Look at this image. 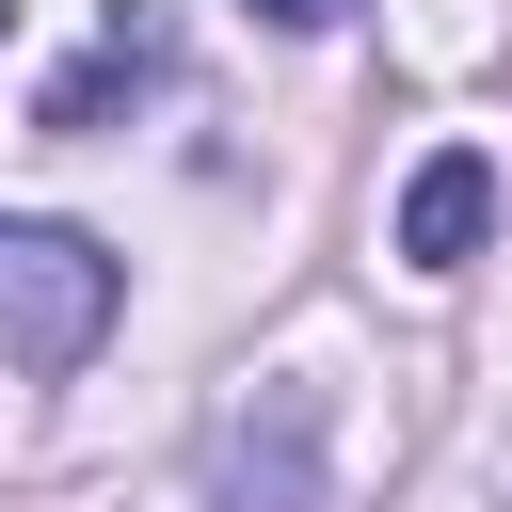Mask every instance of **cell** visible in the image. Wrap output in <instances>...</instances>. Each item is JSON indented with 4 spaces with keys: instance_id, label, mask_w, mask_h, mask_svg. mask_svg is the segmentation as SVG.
Instances as JSON below:
<instances>
[{
    "instance_id": "5b68a950",
    "label": "cell",
    "mask_w": 512,
    "mask_h": 512,
    "mask_svg": "<svg viewBox=\"0 0 512 512\" xmlns=\"http://www.w3.org/2000/svg\"><path fill=\"white\" fill-rule=\"evenodd\" d=\"M240 16H272V32H336L352 0H240Z\"/></svg>"
},
{
    "instance_id": "7a4b0ae2",
    "label": "cell",
    "mask_w": 512,
    "mask_h": 512,
    "mask_svg": "<svg viewBox=\"0 0 512 512\" xmlns=\"http://www.w3.org/2000/svg\"><path fill=\"white\" fill-rule=\"evenodd\" d=\"M208 496L224 512H320V384H256L208 432Z\"/></svg>"
},
{
    "instance_id": "277c9868",
    "label": "cell",
    "mask_w": 512,
    "mask_h": 512,
    "mask_svg": "<svg viewBox=\"0 0 512 512\" xmlns=\"http://www.w3.org/2000/svg\"><path fill=\"white\" fill-rule=\"evenodd\" d=\"M480 240H496V160H480V144H432V160L400 176V256H416V272H464Z\"/></svg>"
},
{
    "instance_id": "6da1fadb",
    "label": "cell",
    "mask_w": 512,
    "mask_h": 512,
    "mask_svg": "<svg viewBox=\"0 0 512 512\" xmlns=\"http://www.w3.org/2000/svg\"><path fill=\"white\" fill-rule=\"evenodd\" d=\"M112 304H128V256L112 240L0 208V368H80L112 336Z\"/></svg>"
},
{
    "instance_id": "3957f363",
    "label": "cell",
    "mask_w": 512,
    "mask_h": 512,
    "mask_svg": "<svg viewBox=\"0 0 512 512\" xmlns=\"http://www.w3.org/2000/svg\"><path fill=\"white\" fill-rule=\"evenodd\" d=\"M160 80H176V16H160V0H112V16H96V48L32 96V128H112V112H128V96H160Z\"/></svg>"
}]
</instances>
